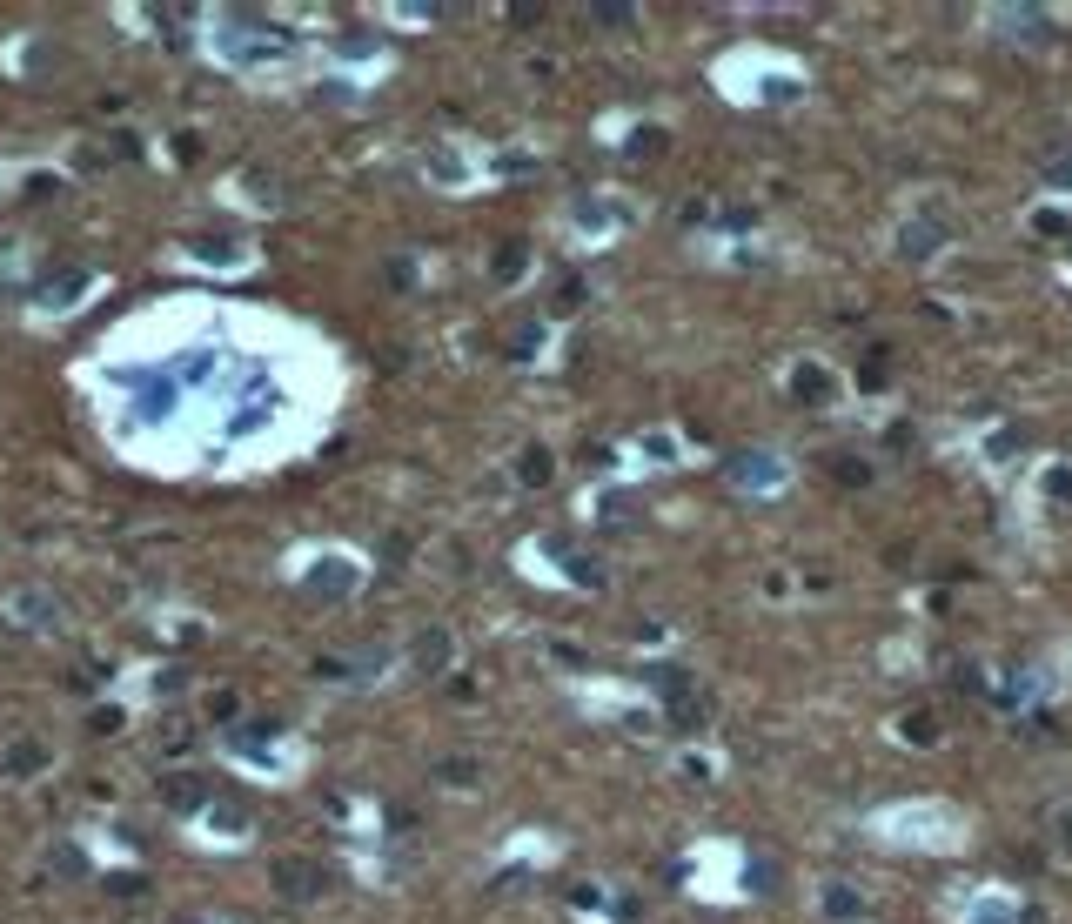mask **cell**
I'll return each instance as SVG.
<instances>
[{
    "label": "cell",
    "mask_w": 1072,
    "mask_h": 924,
    "mask_svg": "<svg viewBox=\"0 0 1072 924\" xmlns=\"http://www.w3.org/2000/svg\"><path fill=\"white\" fill-rule=\"evenodd\" d=\"M496 275H503V282H516V275H523V248H510V255L496 262Z\"/></svg>",
    "instance_id": "obj_9"
},
{
    "label": "cell",
    "mask_w": 1072,
    "mask_h": 924,
    "mask_svg": "<svg viewBox=\"0 0 1072 924\" xmlns=\"http://www.w3.org/2000/svg\"><path fill=\"white\" fill-rule=\"evenodd\" d=\"M543 476H550V456L530 449V456H523V483H543Z\"/></svg>",
    "instance_id": "obj_8"
},
{
    "label": "cell",
    "mask_w": 1072,
    "mask_h": 924,
    "mask_svg": "<svg viewBox=\"0 0 1072 924\" xmlns=\"http://www.w3.org/2000/svg\"><path fill=\"white\" fill-rule=\"evenodd\" d=\"M965 924H1019V918H1012L1005 904H972V911H965Z\"/></svg>",
    "instance_id": "obj_5"
},
{
    "label": "cell",
    "mask_w": 1072,
    "mask_h": 924,
    "mask_svg": "<svg viewBox=\"0 0 1072 924\" xmlns=\"http://www.w3.org/2000/svg\"><path fill=\"white\" fill-rule=\"evenodd\" d=\"M416 663H423V670H436V663H449V637H443V630H429V637L416 643Z\"/></svg>",
    "instance_id": "obj_4"
},
{
    "label": "cell",
    "mask_w": 1072,
    "mask_h": 924,
    "mask_svg": "<svg viewBox=\"0 0 1072 924\" xmlns=\"http://www.w3.org/2000/svg\"><path fill=\"white\" fill-rule=\"evenodd\" d=\"M798 396L804 402H831V375L825 369H798Z\"/></svg>",
    "instance_id": "obj_3"
},
{
    "label": "cell",
    "mask_w": 1072,
    "mask_h": 924,
    "mask_svg": "<svg viewBox=\"0 0 1072 924\" xmlns=\"http://www.w3.org/2000/svg\"><path fill=\"white\" fill-rule=\"evenodd\" d=\"M1066 831H1072V817H1066Z\"/></svg>",
    "instance_id": "obj_10"
},
{
    "label": "cell",
    "mask_w": 1072,
    "mask_h": 924,
    "mask_svg": "<svg viewBox=\"0 0 1072 924\" xmlns=\"http://www.w3.org/2000/svg\"><path fill=\"white\" fill-rule=\"evenodd\" d=\"M731 483H744V489H778L784 469H778L771 456H737V462H731Z\"/></svg>",
    "instance_id": "obj_2"
},
{
    "label": "cell",
    "mask_w": 1072,
    "mask_h": 924,
    "mask_svg": "<svg viewBox=\"0 0 1072 924\" xmlns=\"http://www.w3.org/2000/svg\"><path fill=\"white\" fill-rule=\"evenodd\" d=\"M1046 188H1072V154H1052L1046 161Z\"/></svg>",
    "instance_id": "obj_6"
},
{
    "label": "cell",
    "mask_w": 1072,
    "mask_h": 924,
    "mask_svg": "<svg viewBox=\"0 0 1072 924\" xmlns=\"http://www.w3.org/2000/svg\"><path fill=\"white\" fill-rule=\"evenodd\" d=\"M825 911H831V918H851V911H858V898H851L845 884H831V898H825Z\"/></svg>",
    "instance_id": "obj_7"
},
{
    "label": "cell",
    "mask_w": 1072,
    "mask_h": 924,
    "mask_svg": "<svg viewBox=\"0 0 1072 924\" xmlns=\"http://www.w3.org/2000/svg\"><path fill=\"white\" fill-rule=\"evenodd\" d=\"M275 884H282L295 904H309V898H322V891H329L322 864H309V858H282V864H275Z\"/></svg>",
    "instance_id": "obj_1"
}]
</instances>
